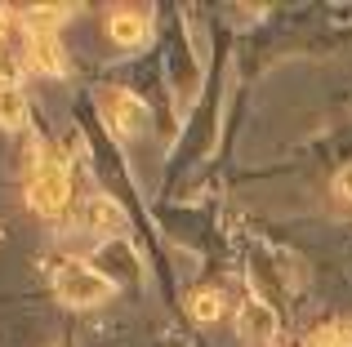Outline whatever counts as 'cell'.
Segmentation results:
<instances>
[{"mask_svg": "<svg viewBox=\"0 0 352 347\" xmlns=\"http://www.w3.org/2000/svg\"><path fill=\"white\" fill-rule=\"evenodd\" d=\"M72 200V169L54 147L32 143V169H27V205L41 218L63 214Z\"/></svg>", "mask_w": 352, "mask_h": 347, "instance_id": "obj_1", "label": "cell"}, {"mask_svg": "<svg viewBox=\"0 0 352 347\" xmlns=\"http://www.w3.org/2000/svg\"><path fill=\"white\" fill-rule=\"evenodd\" d=\"M54 294L67 307H98L116 294V280L103 276L98 267H89V263H80V259H67L54 272Z\"/></svg>", "mask_w": 352, "mask_h": 347, "instance_id": "obj_2", "label": "cell"}, {"mask_svg": "<svg viewBox=\"0 0 352 347\" xmlns=\"http://www.w3.org/2000/svg\"><path fill=\"white\" fill-rule=\"evenodd\" d=\"M103 112H107V125H112L116 134H143L147 130V103L134 98L129 89L103 94Z\"/></svg>", "mask_w": 352, "mask_h": 347, "instance_id": "obj_3", "label": "cell"}, {"mask_svg": "<svg viewBox=\"0 0 352 347\" xmlns=\"http://www.w3.org/2000/svg\"><path fill=\"white\" fill-rule=\"evenodd\" d=\"M80 223L89 227V232H103V236H120L129 227L125 209L116 205L112 196H89L85 205H80Z\"/></svg>", "mask_w": 352, "mask_h": 347, "instance_id": "obj_4", "label": "cell"}, {"mask_svg": "<svg viewBox=\"0 0 352 347\" xmlns=\"http://www.w3.org/2000/svg\"><path fill=\"white\" fill-rule=\"evenodd\" d=\"M147 32H152V18L143 9H112V18H107V36L120 49H138L147 40Z\"/></svg>", "mask_w": 352, "mask_h": 347, "instance_id": "obj_5", "label": "cell"}, {"mask_svg": "<svg viewBox=\"0 0 352 347\" xmlns=\"http://www.w3.org/2000/svg\"><path fill=\"white\" fill-rule=\"evenodd\" d=\"M236 334L245 343H267L276 334V312L263 303V298H250V303L236 312Z\"/></svg>", "mask_w": 352, "mask_h": 347, "instance_id": "obj_6", "label": "cell"}, {"mask_svg": "<svg viewBox=\"0 0 352 347\" xmlns=\"http://www.w3.org/2000/svg\"><path fill=\"white\" fill-rule=\"evenodd\" d=\"M27 62H32L36 71H45V76H63V71H67L58 36H50V32H27Z\"/></svg>", "mask_w": 352, "mask_h": 347, "instance_id": "obj_7", "label": "cell"}, {"mask_svg": "<svg viewBox=\"0 0 352 347\" xmlns=\"http://www.w3.org/2000/svg\"><path fill=\"white\" fill-rule=\"evenodd\" d=\"M27 125V94L14 80H0V130H23Z\"/></svg>", "mask_w": 352, "mask_h": 347, "instance_id": "obj_8", "label": "cell"}, {"mask_svg": "<svg viewBox=\"0 0 352 347\" xmlns=\"http://www.w3.org/2000/svg\"><path fill=\"white\" fill-rule=\"evenodd\" d=\"M188 312H192V321H201V325H214V321H223V312H228V298L219 294V289H197V294L188 298Z\"/></svg>", "mask_w": 352, "mask_h": 347, "instance_id": "obj_9", "label": "cell"}, {"mask_svg": "<svg viewBox=\"0 0 352 347\" xmlns=\"http://www.w3.org/2000/svg\"><path fill=\"white\" fill-rule=\"evenodd\" d=\"M308 347H344V339H339V321L312 330V334H308Z\"/></svg>", "mask_w": 352, "mask_h": 347, "instance_id": "obj_10", "label": "cell"}, {"mask_svg": "<svg viewBox=\"0 0 352 347\" xmlns=\"http://www.w3.org/2000/svg\"><path fill=\"white\" fill-rule=\"evenodd\" d=\"M335 191H339L344 200H352V165H344V169H339V178H335Z\"/></svg>", "mask_w": 352, "mask_h": 347, "instance_id": "obj_11", "label": "cell"}]
</instances>
